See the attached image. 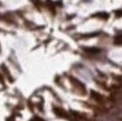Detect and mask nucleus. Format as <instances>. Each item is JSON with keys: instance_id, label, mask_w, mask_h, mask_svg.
I'll list each match as a JSON object with an SVG mask.
<instances>
[{"instance_id": "nucleus-4", "label": "nucleus", "mask_w": 122, "mask_h": 121, "mask_svg": "<svg viewBox=\"0 0 122 121\" xmlns=\"http://www.w3.org/2000/svg\"><path fill=\"white\" fill-rule=\"evenodd\" d=\"M85 52H87V53H92V54H96V53H100V49L99 48H84Z\"/></svg>"}, {"instance_id": "nucleus-5", "label": "nucleus", "mask_w": 122, "mask_h": 121, "mask_svg": "<svg viewBox=\"0 0 122 121\" xmlns=\"http://www.w3.org/2000/svg\"><path fill=\"white\" fill-rule=\"evenodd\" d=\"M30 121H44V120H43L41 118H39V117H34Z\"/></svg>"}, {"instance_id": "nucleus-6", "label": "nucleus", "mask_w": 122, "mask_h": 121, "mask_svg": "<svg viewBox=\"0 0 122 121\" xmlns=\"http://www.w3.org/2000/svg\"><path fill=\"white\" fill-rule=\"evenodd\" d=\"M120 15H122V11H117V17H121Z\"/></svg>"}, {"instance_id": "nucleus-3", "label": "nucleus", "mask_w": 122, "mask_h": 121, "mask_svg": "<svg viewBox=\"0 0 122 121\" xmlns=\"http://www.w3.org/2000/svg\"><path fill=\"white\" fill-rule=\"evenodd\" d=\"M91 95H92L95 100H97V101H102V100H103V98H102L101 94H99V93H96V92H94V91L91 92Z\"/></svg>"}, {"instance_id": "nucleus-2", "label": "nucleus", "mask_w": 122, "mask_h": 121, "mask_svg": "<svg viewBox=\"0 0 122 121\" xmlns=\"http://www.w3.org/2000/svg\"><path fill=\"white\" fill-rule=\"evenodd\" d=\"M54 112L59 117H65V112H64L61 108H54Z\"/></svg>"}, {"instance_id": "nucleus-1", "label": "nucleus", "mask_w": 122, "mask_h": 121, "mask_svg": "<svg viewBox=\"0 0 122 121\" xmlns=\"http://www.w3.org/2000/svg\"><path fill=\"white\" fill-rule=\"evenodd\" d=\"M114 43L115 45H121L122 44V33H119L114 38Z\"/></svg>"}, {"instance_id": "nucleus-7", "label": "nucleus", "mask_w": 122, "mask_h": 121, "mask_svg": "<svg viewBox=\"0 0 122 121\" xmlns=\"http://www.w3.org/2000/svg\"><path fill=\"white\" fill-rule=\"evenodd\" d=\"M0 82H1V83L4 82V81H2V76H1V75H0Z\"/></svg>"}]
</instances>
